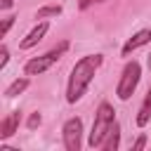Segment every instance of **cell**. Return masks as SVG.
<instances>
[{"label": "cell", "mask_w": 151, "mask_h": 151, "mask_svg": "<svg viewBox=\"0 0 151 151\" xmlns=\"http://www.w3.org/2000/svg\"><path fill=\"white\" fill-rule=\"evenodd\" d=\"M120 146V125H118V120L113 123V127L109 130V134L104 137V142H101V151H116Z\"/></svg>", "instance_id": "obj_9"}, {"label": "cell", "mask_w": 151, "mask_h": 151, "mask_svg": "<svg viewBox=\"0 0 151 151\" xmlns=\"http://www.w3.org/2000/svg\"><path fill=\"white\" fill-rule=\"evenodd\" d=\"M12 24H14V17H7V19L2 21V28H0V35H7V31L12 28Z\"/></svg>", "instance_id": "obj_16"}, {"label": "cell", "mask_w": 151, "mask_h": 151, "mask_svg": "<svg viewBox=\"0 0 151 151\" xmlns=\"http://www.w3.org/2000/svg\"><path fill=\"white\" fill-rule=\"evenodd\" d=\"M19 120H21V113H19V111L7 113V116L0 120V139H9V137L19 130Z\"/></svg>", "instance_id": "obj_8"}, {"label": "cell", "mask_w": 151, "mask_h": 151, "mask_svg": "<svg viewBox=\"0 0 151 151\" xmlns=\"http://www.w3.org/2000/svg\"><path fill=\"white\" fill-rule=\"evenodd\" d=\"M28 83H31L28 78H17V80H14V83H12V85H9L7 90H5V97H9V99H12V97L21 94V92H24V90L28 87Z\"/></svg>", "instance_id": "obj_11"}, {"label": "cell", "mask_w": 151, "mask_h": 151, "mask_svg": "<svg viewBox=\"0 0 151 151\" xmlns=\"http://www.w3.org/2000/svg\"><path fill=\"white\" fill-rule=\"evenodd\" d=\"M68 50V40H61L57 47H52L50 52H45V54H40V57H33V59H28L26 64H24V73L26 76H40V73H45L50 66H54L61 57H64V52Z\"/></svg>", "instance_id": "obj_4"}, {"label": "cell", "mask_w": 151, "mask_h": 151, "mask_svg": "<svg viewBox=\"0 0 151 151\" xmlns=\"http://www.w3.org/2000/svg\"><path fill=\"white\" fill-rule=\"evenodd\" d=\"M40 123H42V116H40V113H31V116H28V120H26L28 130H35Z\"/></svg>", "instance_id": "obj_13"}, {"label": "cell", "mask_w": 151, "mask_h": 151, "mask_svg": "<svg viewBox=\"0 0 151 151\" xmlns=\"http://www.w3.org/2000/svg\"><path fill=\"white\" fill-rule=\"evenodd\" d=\"M101 61H104L101 54H85L73 64V68L68 73V83H66V101L68 104H76L83 99V94L87 92L90 83L94 80Z\"/></svg>", "instance_id": "obj_1"}, {"label": "cell", "mask_w": 151, "mask_h": 151, "mask_svg": "<svg viewBox=\"0 0 151 151\" xmlns=\"http://www.w3.org/2000/svg\"><path fill=\"white\" fill-rule=\"evenodd\" d=\"M149 120H151V87L146 90L144 101H142V106H139V111H137V125L144 127V125H149Z\"/></svg>", "instance_id": "obj_10"}, {"label": "cell", "mask_w": 151, "mask_h": 151, "mask_svg": "<svg viewBox=\"0 0 151 151\" xmlns=\"http://www.w3.org/2000/svg\"><path fill=\"white\" fill-rule=\"evenodd\" d=\"M116 123V111L109 101H101L97 106V113H94V123H92V132H90V139H87V146L90 149H99L104 137L109 134V130L113 127Z\"/></svg>", "instance_id": "obj_2"}, {"label": "cell", "mask_w": 151, "mask_h": 151, "mask_svg": "<svg viewBox=\"0 0 151 151\" xmlns=\"http://www.w3.org/2000/svg\"><path fill=\"white\" fill-rule=\"evenodd\" d=\"M61 14V7L59 5H45V7H40L38 9V19H50V17H59Z\"/></svg>", "instance_id": "obj_12"}, {"label": "cell", "mask_w": 151, "mask_h": 151, "mask_svg": "<svg viewBox=\"0 0 151 151\" xmlns=\"http://www.w3.org/2000/svg\"><path fill=\"white\" fill-rule=\"evenodd\" d=\"M149 42H151V28H142V31H137L132 38H127V42L123 45L120 54H123V57H130L134 50H139V47H144V45H149Z\"/></svg>", "instance_id": "obj_6"}, {"label": "cell", "mask_w": 151, "mask_h": 151, "mask_svg": "<svg viewBox=\"0 0 151 151\" xmlns=\"http://www.w3.org/2000/svg\"><path fill=\"white\" fill-rule=\"evenodd\" d=\"M139 80H142V64L132 59V61H127V64L123 66V71H120V80H118V85H116V97H118L120 101H127V99L134 94Z\"/></svg>", "instance_id": "obj_3"}, {"label": "cell", "mask_w": 151, "mask_h": 151, "mask_svg": "<svg viewBox=\"0 0 151 151\" xmlns=\"http://www.w3.org/2000/svg\"><path fill=\"white\" fill-rule=\"evenodd\" d=\"M144 146H146V134H139L134 139V144H132V151H142Z\"/></svg>", "instance_id": "obj_15"}, {"label": "cell", "mask_w": 151, "mask_h": 151, "mask_svg": "<svg viewBox=\"0 0 151 151\" xmlns=\"http://www.w3.org/2000/svg\"><path fill=\"white\" fill-rule=\"evenodd\" d=\"M92 2H104V0H80V7L85 9V7H87V5H92Z\"/></svg>", "instance_id": "obj_17"}, {"label": "cell", "mask_w": 151, "mask_h": 151, "mask_svg": "<svg viewBox=\"0 0 151 151\" xmlns=\"http://www.w3.org/2000/svg\"><path fill=\"white\" fill-rule=\"evenodd\" d=\"M47 31H50V24H47V21H40L38 26H33V28L28 31V35L19 42V47H21V50H31V47H35V45L45 38V33H47Z\"/></svg>", "instance_id": "obj_7"}, {"label": "cell", "mask_w": 151, "mask_h": 151, "mask_svg": "<svg viewBox=\"0 0 151 151\" xmlns=\"http://www.w3.org/2000/svg\"><path fill=\"white\" fill-rule=\"evenodd\" d=\"M0 7H2V9H9V7H12V0H0Z\"/></svg>", "instance_id": "obj_18"}, {"label": "cell", "mask_w": 151, "mask_h": 151, "mask_svg": "<svg viewBox=\"0 0 151 151\" xmlns=\"http://www.w3.org/2000/svg\"><path fill=\"white\" fill-rule=\"evenodd\" d=\"M61 139H64L66 151H80V146H83V120L78 116H73V118H68L64 123Z\"/></svg>", "instance_id": "obj_5"}, {"label": "cell", "mask_w": 151, "mask_h": 151, "mask_svg": "<svg viewBox=\"0 0 151 151\" xmlns=\"http://www.w3.org/2000/svg\"><path fill=\"white\" fill-rule=\"evenodd\" d=\"M7 61H9V50H7V45H2L0 47V68H5Z\"/></svg>", "instance_id": "obj_14"}]
</instances>
